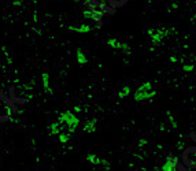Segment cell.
<instances>
[{
    "mask_svg": "<svg viewBox=\"0 0 196 171\" xmlns=\"http://www.w3.org/2000/svg\"><path fill=\"white\" fill-rule=\"evenodd\" d=\"M74 111H75V112H80L81 108H80V107H74Z\"/></svg>",
    "mask_w": 196,
    "mask_h": 171,
    "instance_id": "18",
    "label": "cell"
},
{
    "mask_svg": "<svg viewBox=\"0 0 196 171\" xmlns=\"http://www.w3.org/2000/svg\"><path fill=\"white\" fill-rule=\"evenodd\" d=\"M17 111V108L10 103L0 100V122H7L11 119L12 112Z\"/></svg>",
    "mask_w": 196,
    "mask_h": 171,
    "instance_id": "7",
    "label": "cell"
},
{
    "mask_svg": "<svg viewBox=\"0 0 196 171\" xmlns=\"http://www.w3.org/2000/svg\"><path fill=\"white\" fill-rule=\"evenodd\" d=\"M162 171H188V170L180 163V160H178L176 156L169 155L166 162H165L162 166Z\"/></svg>",
    "mask_w": 196,
    "mask_h": 171,
    "instance_id": "4",
    "label": "cell"
},
{
    "mask_svg": "<svg viewBox=\"0 0 196 171\" xmlns=\"http://www.w3.org/2000/svg\"><path fill=\"white\" fill-rule=\"evenodd\" d=\"M75 59H77V62L80 64H87V62H88L87 56H85V53L82 52L81 49H78L77 52H75Z\"/></svg>",
    "mask_w": 196,
    "mask_h": 171,
    "instance_id": "14",
    "label": "cell"
},
{
    "mask_svg": "<svg viewBox=\"0 0 196 171\" xmlns=\"http://www.w3.org/2000/svg\"><path fill=\"white\" fill-rule=\"evenodd\" d=\"M191 137H195V138H194V140H196V136H195V134H191Z\"/></svg>",
    "mask_w": 196,
    "mask_h": 171,
    "instance_id": "19",
    "label": "cell"
},
{
    "mask_svg": "<svg viewBox=\"0 0 196 171\" xmlns=\"http://www.w3.org/2000/svg\"><path fill=\"white\" fill-rule=\"evenodd\" d=\"M130 93V88L129 86H125L122 89V90H119L118 92V97L119 99H123V97H126V96H128Z\"/></svg>",
    "mask_w": 196,
    "mask_h": 171,
    "instance_id": "17",
    "label": "cell"
},
{
    "mask_svg": "<svg viewBox=\"0 0 196 171\" xmlns=\"http://www.w3.org/2000/svg\"><path fill=\"white\" fill-rule=\"evenodd\" d=\"M171 30L166 29V27H158V29H150L148 30V36L152 43H160L162 40H165L167 36L170 34Z\"/></svg>",
    "mask_w": 196,
    "mask_h": 171,
    "instance_id": "6",
    "label": "cell"
},
{
    "mask_svg": "<svg viewBox=\"0 0 196 171\" xmlns=\"http://www.w3.org/2000/svg\"><path fill=\"white\" fill-rule=\"evenodd\" d=\"M41 81H43L44 89H45L48 93H52V89H51V86H50V75H48V73L41 74Z\"/></svg>",
    "mask_w": 196,
    "mask_h": 171,
    "instance_id": "11",
    "label": "cell"
},
{
    "mask_svg": "<svg viewBox=\"0 0 196 171\" xmlns=\"http://www.w3.org/2000/svg\"><path fill=\"white\" fill-rule=\"evenodd\" d=\"M128 3V0H107V4L110 7H112V8H121Z\"/></svg>",
    "mask_w": 196,
    "mask_h": 171,
    "instance_id": "13",
    "label": "cell"
},
{
    "mask_svg": "<svg viewBox=\"0 0 196 171\" xmlns=\"http://www.w3.org/2000/svg\"><path fill=\"white\" fill-rule=\"evenodd\" d=\"M70 30H73L75 33H89L91 32V26L89 25H81V26H70L69 27Z\"/></svg>",
    "mask_w": 196,
    "mask_h": 171,
    "instance_id": "12",
    "label": "cell"
},
{
    "mask_svg": "<svg viewBox=\"0 0 196 171\" xmlns=\"http://www.w3.org/2000/svg\"><path fill=\"white\" fill-rule=\"evenodd\" d=\"M62 130H63V127H62V125L59 122H55V123H52V125L50 126V133L52 136H59L62 133Z\"/></svg>",
    "mask_w": 196,
    "mask_h": 171,
    "instance_id": "10",
    "label": "cell"
},
{
    "mask_svg": "<svg viewBox=\"0 0 196 171\" xmlns=\"http://www.w3.org/2000/svg\"><path fill=\"white\" fill-rule=\"evenodd\" d=\"M107 44H108L110 48H112V49H118V51L125 49V51H130V48L126 45V44H122L121 41H118L117 39H110V40L107 41Z\"/></svg>",
    "mask_w": 196,
    "mask_h": 171,
    "instance_id": "8",
    "label": "cell"
},
{
    "mask_svg": "<svg viewBox=\"0 0 196 171\" xmlns=\"http://www.w3.org/2000/svg\"><path fill=\"white\" fill-rule=\"evenodd\" d=\"M155 89H154V85L151 82H144L141 84L137 90L135 92V100L136 101H144V100H148V99H152L155 96Z\"/></svg>",
    "mask_w": 196,
    "mask_h": 171,
    "instance_id": "3",
    "label": "cell"
},
{
    "mask_svg": "<svg viewBox=\"0 0 196 171\" xmlns=\"http://www.w3.org/2000/svg\"><path fill=\"white\" fill-rule=\"evenodd\" d=\"M58 138H59L60 144H66V142H69V140H70V133H69V132H62L58 136Z\"/></svg>",
    "mask_w": 196,
    "mask_h": 171,
    "instance_id": "16",
    "label": "cell"
},
{
    "mask_svg": "<svg viewBox=\"0 0 196 171\" xmlns=\"http://www.w3.org/2000/svg\"><path fill=\"white\" fill-rule=\"evenodd\" d=\"M183 163L188 169H196V146H188L183 152Z\"/></svg>",
    "mask_w": 196,
    "mask_h": 171,
    "instance_id": "5",
    "label": "cell"
},
{
    "mask_svg": "<svg viewBox=\"0 0 196 171\" xmlns=\"http://www.w3.org/2000/svg\"><path fill=\"white\" fill-rule=\"evenodd\" d=\"M96 130H98V121H96V119L88 121L84 125V127H82V132L84 133H95Z\"/></svg>",
    "mask_w": 196,
    "mask_h": 171,
    "instance_id": "9",
    "label": "cell"
},
{
    "mask_svg": "<svg viewBox=\"0 0 196 171\" xmlns=\"http://www.w3.org/2000/svg\"><path fill=\"white\" fill-rule=\"evenodd\" d=\"M87 162L91 163V164H93V166H99V164L102 163V159L99 156H96V155H88L87 156Z\"/></svg>",
    "mask_w": 196,
    "mask_h": 171,
    "instance_id": "15",
    "label": "cell"
},
{
    "mask_svg": "<svg viewBox=\"0 0 196 171\" xmlns=\"http://www.w3.org/2000/svg\"><path fill=\"white\" fill-rule=\"evenodd\" d=\"M87 6L92 14V19L98 23L99 27L102 26V18L106 14H115V8L99 2V0H87Z\"/></svg>",
    "mask_w": 196,
    "mask_h": 171,
    "instance_id": "1",
    "label": "cell"
},
{
    "mask_svg": "<svg viewBox=\"0 0 196 171\" xmlns=\"http://www.w3.org/2000/svg\"><path fill=\"white\" fill-rule=\"evenodd\" d=\"M58 122L60 123L62 126H66L67 132L69 133H74L77 130L78 125H80V119L74 115V112L71 111H66V112H62V114L58 116Z\"/></svg>",
    "mask_w": 196,
    "mask_h": 171,
    "instance_id": "2",
    "label": "cell"
}]
</instances>
